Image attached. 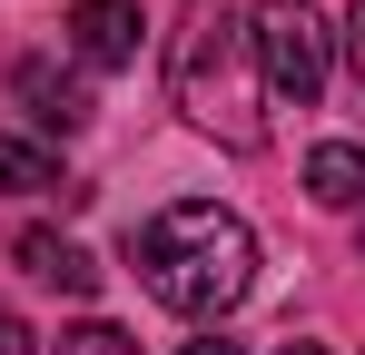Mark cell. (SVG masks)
Here are the masks:
<instances>
[{
	"label": "cell",
	"instance_id": "cell-1",
	"mask_svg": "<svg viewBox=\"0 0 365 355\" xmlns=\"http://www.w3.org/2000/svg\"><path fill=\"white\" fill-rule=\"evenodd\" d=\"M138 287L158 296L168 316H227L247 287H257V237H247L237 207H207V197H178L138 227Z\"/></svg>",
	"mask_w": 365,
	"mask_h": 355
},
{
	"label": "cell",
	"instance_id": "cell-13",
	"mask_svg": "<svg viewBox=\"0 0 365 355\" xmlns=\"http://www.w3.org/2000/svg\"><path fill=\"white\" fill-rule=\"evenodd\" d=\"M287 355H326V346H287Z\"/></svg>",
	"mask_w": 365,
	"mask_h": 355
},
{
	"label": "cell",
	"instance_id": "cell-3",
	"mask_svg": "<svg viewBox=\"0 0 365 355\" xmlns=\"http://www.w3.org/2000/svg\"><path fill=\"white\" fill-rule=\"evenodd\" d=\"M247 59H257L267 109H316L326 79H336V30L306 0H257L247 10Z\"/></svg>",
	"mask_w": 365,
	"mask_h": 355
},
{
	"label": "cell",
	"instance_id": "cell-12",
	"mask_svg": "<svg viewBox=\"0 0 365 355\" xmlns=\"http://www.w3.org/2000/svg\"><path fill=\"white\" fill-rule=\"evenodd\" d=\"M187 355H237V346H227V336H197V346H187Z\"/></svg>",
	"mask_w": 365,
	"mask_h": 355
},
{
	"label": "cell",
	"instance_id": "cell-10",
	"mask_svg": "<svg viewBox=\"0 0 365 355\" xmlns=\"http://www.w3.org/2000/svg\"><path fill=\"white\" fill-rule=\"evenodd\" d=\"M0 355H40V346H30V326H20V316H0Z\"/></svg>",
	"mask_w": 365,
	"mask_h": 355
},
{
	"label": "cell",
	"instance_id": "cell-6",
	"mask_svg": "<svg viewBox=\"0 0 365 355\" xmlns=\"http://www.w3.org/2000/svg\"><path fill=\"white\" fill-rule=\"evenodd\" d=\"M20 267H30L40 287H60V296H89V287H99V257H89V247H69V237H50V227L20 237Z\"/></svg>",
	"mask_w": 365,
	"mask_h": 355
},
{
	"label": "cell",
	"instance_id": "cell-9",
	"mask_svg": "<svg viewBox=\"0 0 365 355\" xmlns=\"http://www.w3.org/2000/svg\"><path fill=\"white\" fill-rule=\"evenodd\" d=\"M60 355H138V336L109 326V316H89V326H69V336H60Z\"/></svg>",
	"mask_w": 365,
	"mask_h": 355
},
{
	"label": "cell",
	"instance_id": "cell-2",
	"mask_svg": "<svg viewBox=\"0 0 365 355\" xmlns=\"http://www.w3.org/2000/svg\"><path fill=\"white\" fill-rule=\"evenodd\" d=\"M168 79H178V109L197 128H217L227 148H257L267 138V89H257V69H247V20H227L217 0H197L178 30V59H168Z\"/></svg>",
	"mask_w": 365,
	"mask_h": 355
},
{
	"label": "cell",
	"instance_id": "cell-4",
	"mask_svg": "<svg viewBox=\"0 0 365 355\" xmlns=\"http://www.w3.org/2000/svg\"><path fill=\"white\" fill-rule=\"evenodd\" d=\"M138 0H69V50L89 59V69H128L138 59Z\"/></svg>",
	"mask_w": 365,
	"mask_h": 355
},
{
	"label": "cell",
	"instance_id": "cell-7",
	"mask_svg": "<svg viewBox=\"0 0 365 355\" xmlns=\"http://www.w3.org/2000/svg\"><path fill=\"white\" fill-rule=\"evenodd\" d=\"M306 197H316V207H365V148L356 138H326V148L306 158Z\"/></svg>",
	"mask_w": 365,
	"mask_h": 355
},
{
	"label": "cell",
	"instance_id": "cell-11",
	"mask_svg": "<svg viewBox=\"0 0 365 355\" xmlns=\"http://www.w3.org/2000/svg\"><path fill=\"white\" fill-rule=\"evenodd\" d=\"M346 50H356V89H365V0H356V20H346Z\"/></svg>",
	"mask_w": 365,
	"mask_h": 355
},
{
	"label": "cell",
	"instance_id": "cell-5",
	"mask_svg": "<svg viewBox=\"0 0 365 355\" xmlns=\"http://www.w3.org/2000/svg\"><path fill=\"white\" fill-rule=\"evenodd\" d=\"M10 89H20V99H30V118H40V128H89V89H79V79H69V69H50V59H20V69H10Z\"/></svg>",
	"mask_w": 365,
	"mask_h": 355
},
{
	"label": "cell",
	"instance_id": "cell-8",
	"mask_svg": "<svg viewBox=\"0 0 365 355\" xmlns=\"http://www.w3.org/2000/svg\"><path fill=\"white\" fill-rule=\"evenodd\" d=\"M0 197H89V187H69L50 148H30V138H0Z\"/></svg>",
	"mask_w": 365,
	"mask_h": 355
}]
</instances>
